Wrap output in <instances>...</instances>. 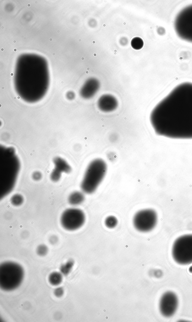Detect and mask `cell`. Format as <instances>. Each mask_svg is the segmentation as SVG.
Masks as SVG:
<instances>
[{
	"instance_id": "12",
	"label": "cell",
	"mask_w": 192,
	"mask_h": 322,
	"mask_svg": "<svg viewBox=\"0 0 192 322\" xmlns=\"http://www.w3.org/2000/svg\"><path fill=\"white\" fill-rule=\"evenodd\" d=\"M55 168L62 173H69L71 171V168L63 159L56 157L53 160Z\"/></svg>"
},
{
	"instance_id": "25",
	"label": "cell",
	"mask_w": 192,
	"mask_h": 322,
	"mask_svg": "<svg viewBox=\"0 0 192 322\" xmlns=\"http://www.w3.org/2000/svg\"><path fill=\"white\" fill-rule=\"evenodd\" d=\"M27 6H28V7H30V6H31V4H27Z\"/></svg>"
},
{
	"instance_id": "5",
	"label": "cell",
	"mask_w": 192,
	"mask_h": 322,
	"mask_svg": "<svg viewBox=\"0 0 192 322\" xmlns=\"http://www.w3.org/2000/svg\"><path fill=\"white\" fill-rule=\"evenodd\" d=\"M172 256L177 264L187 265L192 263V234L182 235L174 241Z\"/></svg>"
},
{
	"instance_id": "7",
	"label": "cell",
	"mask_w": 192,
	"mask_h": 322,
	"mask_svg": "<svg viewBox=\"0 0 192 322\" xmlns=\"http://www.w3.org/2000/svg\"><path fill=\"white\" fill-rule=\"evenodd\" d=\"M158 216L152 209H145L139 211L134 216V227L140 232H146L152 230L156 226Z\"/></svg>"
},
{
	"instance_id": "29",
	"label": "cell",
	"mask_w": 192,
	"mask_h": 322,
	"mask_svg": "<svg viewBox=\"0 0 192 322\" xmlns=\"http://www.w3.org/2000/svg\"><path fill=\"white\" fill-rule=\"evenodd\" d=\"M56 55V53H53V55Z\"/></svg>"
},
{
	"instance_id": "18",
	"label": "cell",
	"mask_w": 192,
	"mask_h": 322,
	"mask_svg": "<svg viewBox=\"0 0 192 322\" xmlns=\"http://www.w3.org/2000/svg\"><path fill=\"white\" fill-rule=\"evenodd\" d=\"M24 199L19 194H15L13 196L11 199V202L13 205L15 206H19L22 204Z\"/></svg>"
},
{
	"instance_id": "8",
	"label": "cell",
	"mask_w": 192,
	"mask_h": 322,
	"mask_svg": "<svg viewBox=\"0 0 192 322\" xmlns=\"http://www.w3.org/2000/svg\"><path fill=\"white\" fill-rule=\"evenodd\" d=\"M60 223L66 230H76L83 226L85 216L83 211L77 208H70L63 212L60 217Z\"/></svg>"
},
{
	"instance_id": "11",
	"label": "cell",
	"mask_w": 192,
	"mask_h": 322,
	"mask_svg": "<svg viewBox=\"0 0 192 322\" xmlns=\"http://www.w3.org/2000/svg\"><path fill=\"white\" fill-rule=\"evenodd\" d=\"M99 87V83L97 80L95 79H90L82 89L81 94L83 97L89 99L96 94Z\"/></svg>"
},
{
	"instance_id": "16",
	"label": "cell",
	"mask_w": 192,
	"mask_h": 322,
	"mask_svg": "<svg viewBox=\"0 0 192 322\" xmlns=\"http://www.w3.org/2000/svg\"><path fill=\"white\" fill-rule=\"evenodd\" d=\"M131 47L134 49L139 50L143 47L144 42L141 38L136 37L133 38L131 40Z\"/></svg>"
},
{
	"instance_id": "10",
	"label": "cell",
	"mask_w": 192,
	"mask_h": 322,
	"mask_svg": "<svg viewBox=\"0 0 192 322\" xmlns=\"http://www.w3.org/2000/svg\"><path fill=\"white\" fill-rule=\"evenodd\" d=\"M98 105L99 109L102 112H111L116 109L118 102L116 98L112 95H105L99 98Z\"/></svg>"
},
{
	"instance_id": "32",
	"label": "cell",
	"mask_w": 192,
	"mask_h": 322,
	"mask_svg": "<svg viewBox=\"0 0 192 322\" xmlns=\"http://www.w3.org/2000/svg\"><path fill=\"white\" fill-rule=\"evenodd\" d=\"M84 59L83 58H82V60H84V59Z\"/></svg>"
},
{
	"instance_id": "1",
	"label": "cell",
	"mask_w": 192,
	"mask_h": 322,
	"mask_svg": "<svg viewBox=\"0 0 192 322\" xmlns=\"http://www.w3.org/2000/svg\"><path fill=\"white\" fill-rule=\"evenodd\" d=\"M150 121L157 135L192 139V83L176 86L153 109Z\"/></svg>"
},
{
	"instance_id": "13",
	"label": "cell",
	"mask_w": 192,
	"mask_h": 322,
	"mask_svg": "<svg viewBox=\"0 0 192 322\" xmlns=\"http://www.w3.org/2000/svg\"><path fill=\"white\" fill-rule=\"evenodd\" d=\"M84 195L82 192L75 191L69 196L68 202L72 205L77 206L81 204L84 201Z\"/></svg>"
},
{
	"instance_id": "22",
	"label": "cell",
	"mask_w": 192,
	"mask_h": 322,
	"mask_svg": "<svg viewBox=\"0 0 192 322\" xmlns=\"http://www.w3.org/2000/svg\"><path fill=\"white\" fill-rule=\"evenodd\" d=\"M33 178L34 180H40L41 178V174L39 172H35L33 174Z\"/></svg>"
},
{
	"instance_id": "2",
	"label": "cell",
	"mask_w": 192,
	"mask_h": 322,
	"mask_svg": "<svg viewBox=\"0 0 192 322\" xmlns=\"http://www.w3.org/2000/svg\"><path fill=\"white\" fill-rule=\"evenodd\" d=\"M20 162L12 148H0V199L13 189L19 172Z\"/></svg>"
},
{
	"instance_id": "4",
	"label": "cell",
	"mask_w": 192,
	"mask_h": 322,
	"mask_svg": "<svg viewBox=\"0 0 192 322\" xmlns=\"http://www.w3.org/2000/svg\"><path fill=\"white\" fill-rule=\"evenodd\" d=\"M24 278V268L20 264L8 261L0 265V287L4 291H13L19 287Z\"/></svg>"
},
{
	"instance_id": "31",
	"label": "cell",
	"mask_w": 192,
	"mask_h": 322,
	"mask_svg": "<svg viewBox=\"0 0 192 322\" xmlns=\"http://www.w3.org/2000/svg\"><path fill=\"white\" fill-rule=\"evenodd\" d=\"M11 75L13 76V73H11Z\"/></svg>"
},
{
	"instance_id": "27",
	"label": "cell",
	"mask_w": 192,
	"mask_h": 322,
	"mask_svg": "<svg viewBox=\"0 0 192 322\" xmlns=\"http://www.w3.org/2000/svg\"><path fill=\"white\" fill-rule=\"evenodd\" d=\"M50 40V41H52V40H53V39H52V38H50V40Z\"/></svg>"
},
{
	"instance_id": "17",
	"label": "cell",
	"mask_w": 192,
	"mask_h": 322,
	"mask_svg": "<svg viewBox=\"0 0 192 322\" xmlns=\"http://www.w3.org/2000/svg\"><path fill=\"white\" fill-rule=\"evenodd\" d=\"M118 219L116 217L113 216H108L105 219V224L108 228L112 229L115 227L118 224Z\"/></svg>"
},
{
	"instance_id": "19",
	"label": "cell",
	"mask_w": 192,
	"mask_h": 322,
	"mask_svg": "<svg viewBox=\"0 0 192 322\" xmlns=\"http://www.w3.org/2000/svg\"><path fill=\"white\" fill-rule=\"evenodd\" d=\"M48 252V248L46 245L41 244L38 247L37 252L38 255L40 256H44L47 255Z\"/></svg>"
},
{
	"instance_id": "30",
	"label": "cell",
	"mask_w": 192,
	"mask_h": 322,
	"mask_svg": "<svg viewBox=\"0 0 192 322\" xmlns=\"http://www.w3.org/2000/svg\"><path fill=\"white\" fill-rule=\"evenodd\" d=\"M57 32H58V33H60V31H59V30H58V31H57Z\"/></svg>"
},
{
	"instance_id": "3",
	"label": "cell",
	"mask_w": 192,
	"mask_h": 322,
	"mask_svg": "<svg viewBox=\"0 0 192 322\" xmlns=\"http://www.w3.org/2000/svg\"><path fill=\"white\" fill-rule=\"evenodd\" d=\"M107 171L106 162L102 159H96L89 164L81 183L84 193L92 194L104 179Z\"/></svg>"
},
{
	"instance_id": "21",
	"label": "cell",
	"mask_w": 192,
	"mask_h": 322,
	"mask_svg": "<svg viewBox=\"0 0 192 322\" xmlns=\"http://www.w3.org/2000/svg\"><path fill=\"white\" fill-rule=\"evenodd\" d=\"M64 289L62 287H58L55 289L54 291V295L56 297L60 298L64 294Z\"/></svg>"
},
{
	"instance_id": "15",
	"label": "cell",
	"mask_w": 192,
	"mask_h": 322,
	"mask_svg": "<svg viewBox=\"0 0 192 322\" xmlns=\"http://www.w3.org/2000/svg\"><path fill=\"white\" fill-rule=\"evenodd\" d=\"M74 264V262L73 260H69L65 263L63 264L60 267V272L63 275H68L71 272Z\"/></svg>"
},
{
	"instance_id": "6",
	"label": "cell",
	"mask_w": 192,
	"mask_h": 322,
	"mask_svg": "<svg viewBox=\"0 0 192 322\" xmlns=\"http://www.w3.org/2000/svg\"><path fill=\"white\" fill-rule=\"evenodd\" d=\"M174 27L180 38L192 43V5L188 6L178 13L174 21Z\"/></svg>"
},
{
	"instance_id": "26",
	"label": "cell",
	"mask_w": 192,
	"mask_h": 322,
	"mask_svg": "<svg viewBox=\"0 0 192 322\" xmlns=\"http://www.w3.org/2000/svg\"><path fill=\"white\" fill-rule=\"evenodd\" d=\"M1 51H4V48H1Z\"/></svg>"
},
{
	"instance_id": "28",
	"label": "cell",
	"mask_w": 192,
	"mask_h": 322,
	"mask_svg": "<svg viewBox=\"0 0 192 322\" xmlns=\"http://www.w3.org/2000/svg\"><path fill=\"white\" fill-rule=\"evenodd\" d=\"M13 43H16V40H14V41H13Z\"/></svg>"
},
{
	"instance_id": "14",
	"label": "cell",
	"mask_w": 192,
	"mask_h": 322,
	"mask_svg": "<svg viewBox=\"0 0 192 322\" xmlns=\"http://www.w3.org/2000/svg\"><path fill=\"white\" fill-rule=\"evenodd\" d=\"M63 275L61 273L54 272L51 273L49 275V282L51 285L54 286L59 285L63 281Z\"/></svg>"
},
{
	"instance_id": "20",
	"label": "cell",
	"mask_w": 192,
	"mask_h": 322,
	"mask_svg": "<svg viewBox=\"0 0 192 322\" xmlns=\"http://www.w3.org/2000/svg\"><path fill=\"white\" fill-rule=\"evenodd\" d=\"M62 173L59 170L54 168L50 175V178L52 181L54 182L58 181L61 178Z\"/></svg>"
},
{
	"instance_id": "9",
	"label": "cell",
	"mask_w": 192,
	"mask_h": 322,
	"mask_svg": "<svg viewBox=\"0 0 192 322\" xmlns=\"http://www.w3.org/2000/svg\"><path fill=\"white\" fill-rule=\"evenodd\" d=\"M178 306V298L177 295L172 292L164 293L160 299V310L164 317H170L174 315L177 311Z\"/></svg>"
},
{
	"instance_id": "23",
	"label": "cell",
	"mask_w": 192,
	"mask_h": 322,
	"mask_svg": "<svg viewBox=\"0 0 192 322\" xmlns=\"http://www.w3.org/2000/svg\"><path fill=\"white\" fill-rule=\"evenodd\" d=\"M57 240H57V237L53 236L50 238V243L52 244H54L57 242Z\"/></svg>"
},
{
	"instance_id": "24",
	"label": "cell",
	"mask_w": 192,
	"mask_h": 322,
	"mask_svg": "<svg viewBox=\"0 0 192 322\" xmlns=\"http://www.w3.org/2000/svg\"><path fill=\"white\" fill-rule=\"evenodd\" d=\"M17 49L15 48V49H14V52H17Z\"/></svg>"
}]
</instances>
